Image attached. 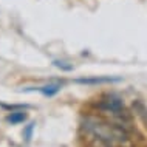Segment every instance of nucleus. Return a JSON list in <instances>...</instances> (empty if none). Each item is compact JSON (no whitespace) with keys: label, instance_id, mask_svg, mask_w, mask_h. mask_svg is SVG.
Here are the masks:
<instances>
[{"label":"nucleus","instance_id":"f257e3e1","mask_svg":"<svg viewBox=\"0 0 147 147\" xmlns=\"http://www.w3.org/2000/svg\"><path fill=\"white\" fill-rule=\"evenodd\" d=\"M82 127L85 133L91 136L90 140L99 142L104 147H133L127 130L119 124L91 118L87 119Z\"/></svg>","mask_w":147,"mask_h":147},{"label":"nucleus","instance_id":"f03ea898","mask_svg":"<svg viewBox=\"0 0 147 147\" xmlns=\"http://www.w3.org/2000/svg\"><path fill=\"white\" fill-rule=\"evenodd\" d=\"M118 78H82L76 79L78 84H85V85H93V84H107V82H118Z\"/></svg>","mask_w":147,"mask_h":147},{"label":"nucleus","instance_id":"7ed1b4c3","mask_svg":"<svg viewBox=\"0 0 147 147\" xmlns=\"http://www.w3.org/2000/svg\"><path fill=\"white\" fill-rule=\"evenodd\" d=\"M26 112H23V110H17V112H11V115L6 118L8 122H11V124H20V122L26 121Z\"/></svg>","mask_w":147,"mask_h":147},{"label":"nucleus","instance_id":"20e7f679","mask_svg":"<svg viewBox=\"0 0 147 147\" xmlns=\"http://www.w3.org/2000/svg\"><path fill=\"white\" fill-rule=\"evenodd\" d=\"M37 90L40 91L43 96L51 98V96H54V94L59 93V90H61V85H59V84H48V85L40 87V88H37Z\"/></svg>","mask_w":147,"mask_h":147},{"label":"nucleus","instance_id":"39448f33","mask_svg":"<svg viewBox=\"0 0 147 147\" xmlns=\"http://www.w3.org/2000/svg\"><path fill=\"white\" fill-rule=\"evenodd\" d=\"M34 122H30L28 125L25 127V130H23V138H25V141L28 142L31 140V136H33V130H34Z\"/></svg>","mask_w":147,"mask_h":147},{"label":"nucleus","instance_id":"423d86ee","mask_svg":"<svg viewBox=\"0 0 147 147\" xmlns=\"http://www.w3.org/2000/svg\"><path fill=\"white\" fill-rule=\"evenodd\" d=\"M140 115H141V118H142V121H144V124L147 125V110H146V109H142Z\"/></svg>","mask_w":147,"mask_h":147}]
</instances>
